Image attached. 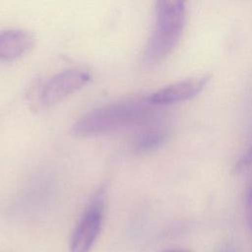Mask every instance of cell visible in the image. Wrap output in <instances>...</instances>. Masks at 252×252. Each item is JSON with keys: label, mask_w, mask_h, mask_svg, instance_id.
<instances>
[{"label": "cell", "mask_w": 252, "mask_h": 252, "mask_svg": "<svg viewBox=\"0 0 252 252\" xmlns=\"http://www.w3.org/2000/svg\"><path fill=\"white\" fill-rule=\"evenodd\" d=\"M146 100L109 103L85 114L72 127L74 135L94 137L123 130L148 121L151 109Z\"/></svg>", "instance_id": "6da1fadb"}, {"label": "cell", "mask_w": 252, "mask_h": 252, "mask_svg": "<svg viewBox=\"0 0 252 252\" xmlns=\"http://www.w3.org/2000/svg\"><path fill=\"white\" fill-rule=\"evenodd\" d=\"M155 11V27L144 52V62L148 65L162 61L173 51L186 23V6L182 1H158Z\"/></svg>", "instance_id": "7a4b0ae2"}, {"label": "cell", "mask_w": 252, "mask_h": 252, "mask_svg": "<svg viewBox=\"0 0 252 252\" xmlns=\"http://www.w3.org/2000/svg\"><path fill=\"white\" fill-rule=\"evenodd\" d=\"M104 211L105 190L101 187L90 200L75 227L70 242V252H90L100 232Z\"/></svg>", "instance_id": "3957f363"}, {"label": "cell", "mask_w": 252, "mask_h": 252, "mask_svg": "<svg viewBox=\"0 0 252 252\" xmlns=\"http://www.w3.org/2000/svg\"><path fill=\"white\" fill-rule=\"evenodd\" d=\"M91 74L83 68H71L52 76L42 87L39 99L42 105H54L77 91L84 88L91 81Z\"/></svg>", "instance_id": "277c9868"}, {"label": "cell", "mask_w": 252, "mask_h": 252, "mask_svg": "<svg viewBox=\"0 0 252 252\" xmlns=\"http://www.w3.org/2000/svg\"><path fill=\"white\" fill-rule=\"evenodd\" d=\"M209 80L210 77L207 75L180 80L153 92L146 100L151 105H168L184 101L201 93Z\"/></svg>", "instance_id": "5b68a950"}, {"label": "cell", "mask_w": 252, "mask_h": 252, "mask_svg": "<svg viewBox=\"0 0 252 252\" xmlns=\"http://www.w3.org/2000/svg\"><path fill=\"white\" fill-rule=\"evenodd\" d=\"M31 32L22 29H10L0 32V60L12 61L28 53L33 46Z\"/></svg>", "instance_id": "8992f818"}, {"label": "cell", "mask_w": 252, "mask_h": 252, "mask_svg": "<svg viewBox=\"0 0 252 252\" xmlns=\"http://www.w3.org/2000/svg\"><path fill=\"white\" fill-rule=\"evenodd\" d=\"M169 131L164 127H147L135 136L132 149L137 154H148L161 148L169 140Z\"/></svg>", "instance_id": "52a82bcc"}, {"label": "cell", "mask_w": 252, "mask_h": 252, "mask_svg": "<svg viewBox=\"0 0 252 252\" xmlns=\"http://www.w3.org/2000/svg\"><path fill=\"white\" fill-rule=\"evenodd\" d=\"M251 166H252V144L239 157L238 160L234 165V169L237 172H241V171L247 170Z\"/></svg>", "instance_id": "ba28073f"}, {"label": "cell", "mask_w": 252, "mask_h": 252, "mask_svg": "<svg viewBox=\"0 0 252 252\" xmlns=\"http://www.w3.org/2000/svg\"><path fill=\"white\" fill-rule=\"evenodd\" d=\"M245 215L249 227L252 230V182L247 190L245 199Z\"/></svg>", "instance_id": "9c48e42d"}, {"label": "cell", "mask_w": 252, "mask_h": 252, "mask_svg": "<svg viewBox=\"0 0 252 252\" xmlns=\"http://www.w3.org/2000/svg\"><path fill=\"white\" fill-rule=\"evenodd\" d=\"M218 252H235V250H234L233 247L227 245V246H224V247L220 248Z\"/></svg>", "instance_id": "30bf717a"}, {"label": "cell", "mask_w": 252, "mask_h": 252, "mask_svg": "<svg viewBox=\"0 0 252 252\" xmlns=\"http://www.w3.org/2000/svg\"><path fill=\"white\" fill-rule=\"evenodd\" d=\"M165 252H192V251L187 250V249H170V250H167Z\"/></svg>", "instance_id": "8fae6325"}]
</instances>
